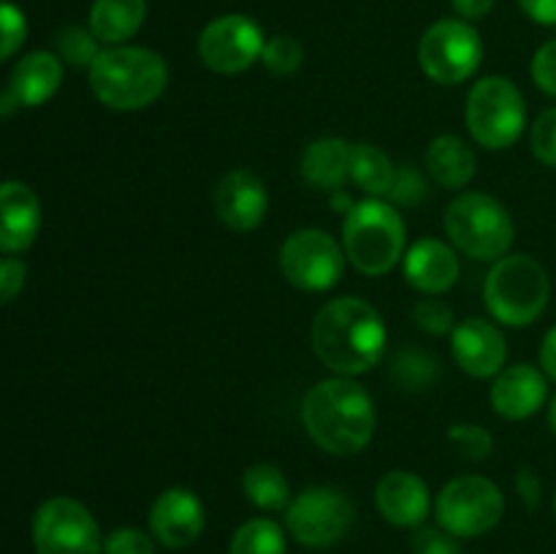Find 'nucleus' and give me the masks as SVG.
<instances>
[{
	"label": "nucleus",
	"mask_w": 556,
	"mask_h": 554,
	"mask_svg": "<svg viewBox=\"0 0 556 554\" xmlns=\"http://www.w3.org/2000/svg\"><path fill=\"white\" fill-rule=\"evenodd\" d=\"M228 554H286V532L277 521L248 519L231 538Z\"/></svg>",
	"instance_id": "27"
},
{
	"label": "nucleus",
	"mask_w": 556,
	"mask_h": 554,
	"mask_svg": "<svg viewBox=\"0 0 556 554\" xmlns=\"http://www.w3.org/2000/svg\"><path fill=\"white\" fill-rule=\"evenodd\" d=\"M413 554H462L459 543L443 527H416L413 532Z\"/></svg>",
	"instance_id": "36"
},
{
	"label": "nucleus",
	"mask_w": 556,
	"mask_h": 554,
	"mask_svg": "<svg viewBox=\"0 0 556 554\" xmlns=\"http://www.w3.org/2000/svg\"><path fill=\"white\" fill-rule=\"evenodd\" d=\"M36 554H101L103 538L96 516L74 498H49L33 516Z\"/></svg>",
	"instance_id": "10"
},
{
	"label": "nucleus",
	"mask_w": 556,
	"mask_h": 554,
	"mask_svg": "<svg viewBox=\"0 0 556 554\" xmlns=\"http://www.w3.org/2000/svg\"><path fill=\"white\" fill-rule=\"evenodd\" d=\"M465 123L476 144L510 150L527 125V103L508 76H483L467 92Z\"/></svg>",
	"instance_id": "7"
},
{
	"label": "nucleus",
	"mask_w": 556,
	"mask_h": 554,
	"mask_svg": "<svg viewBox=\"0 0 556 554\" xmlns=\"http://www.w3.org/2000/svg\"><path fill=\"white\" fill-rule=\"evenodd\" d=\"M483 60L481 33L467 20H440L424 30L418 43V63L424 74L443 87L470 79Z\"/></svg>",
	"instance_id": "9"
},
{
	"label": "nucleus",
	"mask_w": 556,
	"mask_h": 554,
	"mask_svg": "<svg viewBox=\"0 0 556 554\" xmlns=\"http://www.w3.org/2000/svg\"><path fill=\"white\" fill-rule=\"evenodd\" d=\"M215 212L226 228L237 234L255 231L269 212V193L258 174L250 168H233L223 174L215 188Z\"/></svg>",
	"instance_id": "14"
},
{
	"label": "nucleus",
	"mask_w": 556,
	"mask_h": 554,
	"mask_svg": "<svg viewBox=\"0 0 556 554\" xmlns=\"http://www.w3.org/2000/svg\"><path fill=\"white\" fill-rule=\"evenodd\" d=\"M548 427H552V432L556 435V394L552 396V402H548Z\"/></svg>",
	"instance_id": "45"
},
{
	"label": "nucleus",
	"mask_w": 556,
	"mask_h": 554,
	"mask_svg": "<svg viewBox=\"0 0 556 554\" xmlns=\"http://www.w3.org/2000/svg\"><path fill=\"white\" fill-rule=\"evenodd\" d=\"M204 505L190 489H163L150 505V532L166 549H185L204 532Z\"/></svg>",
	"instance_id": "15"
},
{
	"label": "nucleus",
	"mask_w": 556,
	"mask_h": 554,
	"mask_svg": "<svg viewBox=\"0 0 556 554\" xmlns=\"http://www.w3.org/2000/svg\"><path fill=\"white\" fill-rule=\"evenodd\" d=\"M20 112V103L14 101L9 90H0V117H11V114Z\"/></svg>",
	"instance_id": "44"
},
{
	"label": "nucleus",
	"mask_w": 556,
	"mask_h": 554,
	"mask_svg": "<svg viewBox=\"0 0 556 554\" xmlns=\"http://www.w3.org/2000/svg\"><path fill=\"white\" fill-rule=\"evenodd\" d=\"M424 193H427V185H424L421 174H418L416 168H407V166L396 168L394 188H391L389 193V199L394 201V204L413 206L424 199Z\"/></svg>",
	"instance_id": "38"
},
{
	"label": "nucleus",
	"mask_w": 556,
	"mask_h": 554,
	"mask_svg": "<svg viewBox=\"0 0 556 554\" xmlns=\"http://www.w3.org/2000/svg\"><path fill=\"white\" fill-rule=\"evenodd\" d=\"M103 554H155V543L139 527H117L103 541Z\"/></svg>",
	"instance_id": "35"
},
{
	"label": "nucleus",
	"mask_w": 556,
	"mask_h": 554,
	"mask_svg": "<svg viewBox=\"0 0 556 554\" xmlns=\"http://www.w3.org/2000/svg\"><path fill=\"white\" fill-rule=\"evenodd\" d=\"M98 38L92 36L90 27L68 25L58 33V58L65 60L68 65H76V68H90L92 60L101 54V47H98Z\"/></svg>",
	"instance_id": "29"
},
{
	"label": "nucleus",
	"mask_w": 556,
	"mask_h": 554,
	"mask_svg": "<svg viewBox=\"0 0 556 554\" xmlns=\"http://www.w3.org/2000/svg\"><path fill=\"white\" fill-rule=\"evenodd\" d=\"M90 90L114 112H139L166 92L168 65L155 49L119 47L101 49L90 68Z\"/></svg>",
	"instance_id": "3"
},
{
	"label": "nucleus",
	"mask_w": 556,
	"mask_h": 554,
	"mask_svg": "<svg viewBox=\"0 0 556 554\" xmlns=\"http://www.w3.org/2000/svg\"><path fill=\"white\" fill-rule=\"evenodd\" d=\"M541 369L546 373V378H552L556 383V326L546 331L541 345Z\"/></svg>",
	"instance_id": "43"
},
{
	"label": "nucleus",
	"mask_w": 556,
	"mask_h": 554,
	"mask_svg": "<svg viewBox=\"0 0 556 554\" xmlns=\"http://www.w3.org/2000/svg\"><path fill=\"white\" fill-rule=\"evenodd\" d=\"M448 440L459 449V454L465 459H486L494 449V438L486 427L481 424H454L448 429Z\"/></svg>",
	"instance_id": "32"
},
{
	"label": "nucleus",
	"mask_w": 556,
	"mask_h": 554,
	"mask_svg": "<svg viewBox=\"0 0 556 554\" xmlns=\"http://www.w3.org/2000/svg\"><path fill=\"white\" fill-rule=\"evenodd\" d=\"M27 38V20L20 5L0 0V63L14 58Z\"/></svg>",
	"instance_id": "31"
},
{
	"label": "nucleus",
	"mask_w": 556,
	"mask_h": 554,
	"mask_svg": "<svg viewBox=\"0 0 556 554\" xmlns=\"http://www.w3.org/2000/svg\"><path fill=\"white\" fill-rule=\"evenodd\" d=\"M299 172L313 188L329 193L342 190V185L351 179V144L337 136L309 141L299 158Z\"/></svg>",
	"instance_id": "22"
},
{
	"label": "nucleus",
	"mask_w": 556,
	"mask_h": 554,
	"mask_svg": "<svg viewBox=\"0 0 556 554\" xmlns=\"http://www.w3.org/2000/svg\"><path fill=\"white\" fill-rule=\"evenodd\" d=\"M351 179L367 196H389L394 188L396 168L391 158L375 144H351Z\"/></svg>",
	"instance_id": "25"
},
{
	"label": "nucleus",
	"mask_w": 556,
	"mask_h": 554,
	"mask_svg": "<svg viewBox=\"0 0 556 554\" xmlns=\"http://www.w3.org/2000/svg\"><path fill=\"white\" fill-rule=\"evenodd\" d=\"M451 353L456 364L472 378H494L505 367L508 342L505 335L486 318H465L451 331Z\"/></svg>",
	"instance_id": "16"
},
{
	"label": "nucleus",
	"mask_w": 556,
	"mask_h": 554,
	"mask_svg": "<svg viewBox=\"0 0 556 554\" xmlns=\"http://www.w3.org/2000/svg\"><path fill=\"white\" fill-rule=\"evenodd\" d=\"M413 320H416V326L421 331H427V335H451L454 331V310H451V304H445L443 299H421V302L413 307Z\"/></svg>",
	"instance_id": "34"
},
{
	"label": "nucleus",
	"mask_w": 556,
	"mask_h": 554,
	"mask_svg": "<svg viewBox=\"0 0 556 554\" xmlns=\"http://www.w3.org/2000/svg\"><path fill=\"white\" fill-rule=\"evenodd\" d=\"M147 20V0H96L90 5V30L106 47L128 43Z\"/></svg>",
	"instance_id": "24"
},
{
	"label": "nucleus",
	"mask_w": 556,
	"mask_h": 554,
	"mask_svg": "<svg viewBox=\"0 0 556 554\" xmlns=\"http://www.w3.org/2000/svg\"><path fill=\"white\" fill-rule=\"evenodd\" d=\"M516 489H519L527 508H535V505L541 503V478H538L535 470H530V467H525V470L516 476Z\"/></svg>",
	"instance_id": "41"
},
{
	"label": "nucleus",
	"mask_w": 556,
	"mask_h": 554,
	"mask_svg": "<svg viewBox=\"0 0 556 554\" xmlns=\"http://www.w3.org/2000/svg\"><path fill=\"white\" fill-rule=\"evenodd\" d=\"M548 396V378L535 364H510L494 375L489 402L494 413L508 421H525L535 416Z\"/></svg>",
	"instance_id": "17"
},
{
	"label": "nucleus",
	"mask_w": 556,
	"mask_h": 554,
	"mask_svg": "<svg viewBox=\"0 0 556 554\" xmlns=\"http://www.w3.org/2000/svg\"><path fill=\"white\" fill-rule=\"evenodd\" d=\"M264 27L248 14H223L199 36V58L210 71L233 76L255 65L264 52Z\"/></svg>",
	"instance_id": "13"
},
{
	"label": "nucleus",
	"mask_w": 556,
	"mask_h": 554,
	"mask_svg": "<svg viewBox=\"0 0 556 554\" xmlns=\"http://www.w3.org/2000/svg\"><path fill=\"white\" fill-rule=\"evenodd\" d=\"M391 378L402 386V389H427L434 380L440 378L438 358H432L429 353L410 348V351H400L391 362Z\"/></svg>",
	"instance_id": "28"
},
{
	"label": "nucleus",
	"mask_w": 556,
	"mask_h": 554,
	"mask_svg": "<svg viewBox=\"0 0 556 554\" xmlns=\"http://www.w3.org/2000/svg\"><path fill=\"white\" fill-rule=\"evenodd\" d=\"M519 5L538 25H556V0H519Z\"/></svg>",
	"instance_id": "40"
},
{
	"label": "nucleus",
	"mask_w": 556,
	"mask_h": 554,
	"mask_svg": "<svg viewBox=\"0 0 556 554\" xmlns=\"http://www.w3.org/2000/svg\"><path fill=\"white\" fill-rule=\"evenodd\" d=\"M445 234L462 255L476 261H497L510 253L516 226L503 201L478 190H465L445 206Z\"/></svg>",
	"instance_id": "6"
},
{
	"label": "nucleus",
	"mask_w": 556,
	"mask_h": 554,
	"mask_svg": "<svg viewBox=\"0 0 556 554\" xmlns=\"http://www.w3.org/2000/svg\"><path fill=\"white\" fill-rule=\"evenodd\" d=\"M554 516H556V494H554Z\"/></svg>",
	"instance_id": "46"
},
{
	"label": "nucleus",
	"mask_w": 556,
	"mask_h": 554,
	"mask_svg": "<svg viewBox=\"0 0 556 554\" xmlns=\"http://www.w3.org/2000/svg\"><path fill=\"white\" fill-rule=\"evenodd\" d=\"M405 280L427 297H440L451 291L459 280V255L456 248L445 244L443 239L424 237L405 250Z\"/></svg>",
	"instance_id": "19"
},
{
	"label": "nucleus",
	"mask_w": 556,
	"mask_h": 554,
	"mask_svg": "<svg viewBox=\"0 0 556 554\" xmlns=\"http://www.w3.org/2000/svg\"><path fill=\"white\" fill-rule=\"evenodd\" d=\"M244 498L261 511H286L291 505V483H288L286 473L280 467L269 465V462H258L250 465L242 476Z\"/></svg>",
	"instance_id": "26"
},
{
	"label": "nucleus",
	"mask_w": 556,
	"mask_h": 554,
	"mask_svg": "<svg viewBox=\"0 0 556 554\" xmlns=\"http://www.w3.org/2000/svg\"><path fill=\"white\" fill-rule=\"evenodd\" d=\"M552 280L546 266L527 253L497 259L483 282V302L494 320L505 326H530L546 313Z\"/></svg>",
	"instance_id": "5"
},
{
	"label": "nucleus",
	"mask_w": 556,
	"mask_h": 554,
	"mask_svg": "<svg viewBox=\"0 0 556 554\" xmlns=\"http://www.w3.org/2000/svg\"><path fill=\"white\" fill-rule=\"evenodd\" d=\"M41 228V201L20 179L0 182V253H25Z\"/></svg>",
	"instance_id": "18"
},
{
	"label": "nucleus",
	"mask_w": 556,
	"mask_h": 554,
	"mask_svg": "<svg viewBox=\"0 0 556 554\" xmlns=\"http://www.w3.org/2000/svg\"><path fill=\"white\" fill-rule=\"evenodd\" d=\"M405 221L400 210L383 199L356 201L342 221V248L345 259L362 275L380 277L405 259Z\"/></svg>",
	"instance_id": "4"
},
{
	"label": "nucleus",
	"mask_w": 556,
	"mask_h": 554,
	"mask_svg": "<svg viewBox=\"0 0 556 554\" xmlns=\"http://www.w3.org/2000/svg\"><path fill=\"white\" fill-rule=\"evenodd\" d=\"M280 269L293 288L309 293L329 291L345 269V248L324 228H299L282 242Z\"/></svg>",
	"instance_id": "11"
},
{
	"label": "nucleus",
	"mask_w": 556,
	"mask_h": 554,
	"mask_svg": "<svg viewBox=\"0 0 556 554\" xmlns=\"http://www.w3.org/2000/svg\"><path fill=\"white\" fill-rule=\"evenodd\" d=\"M462 20H483L497 5V0H451Z\"/></svg>",
	"instance_id": "42"
},
{
	"label": "nucleus",
	"mask_w": 556,
	"mask_h": 554,
	"mask_svg": "<svg viewBox=\"0 0 556 554\" xmlns=\"http://www.w3.org/2000/svg\"><path fill=\"white\" fill-rule=\"evenodd\" d=\"M530 147L532 155H535L543 166L556 168V106L543 109L535 117L530 130Z\"/></svg>",
	"instance_id": "33"
},
{
	"label": "nucleus",
	"mask_w": 556,
	"mask_h": 554,
	"mask_svg": "<svg viewBox=\"0 0 556 554\" xmlns=\"http://www.w3.org/2000/svg\"><path fill=\"white\" fill-rule=\"evenodd\" d=\"M261 63L271 76H293L304 63V47L293 36L266 38Z\"/></svg>",
	"instance_id": "30"
},
{
	"label": "nucleus",
	"mask_w": 556,
	"mask_h": 554,
	"mask_svg": "<svg viewBox=\"0 0 556 554\" xmlns=\"http://www.w3.org/2000/svg\"><path fill=\"white\" fill-rule=\"evenodd\" d=\"M60 85H63V60L58 54L36 49L11 68L5 90L14 96L20 109H33L43 106L60 90Z\"/></svg>",
	"instance_id": "21"
},
{
	"label": "nucleus",
	"mask_w": 556,
	"mask_h": 554,
	"mask_svg": "<svg viewBox=\"0 0 556 554\" xmlns=\"http://www.w3.org/2000/svg\"><path fill=\"white\" fill-rule=\"evenodd\" d=\"M424 168L440 188L459 190L470 185L478 172V158L472 147L462 136L443 134L429 141L427 155H424Z\"/></svg>",
	"instance_id": "23"
},
{
	"label": "nucleus",
	"mask_w": 556,
	"mask_h": 554,
	"mask_svg": "<svg viewBox=\"0 0 556 554\" xmlns=\"http://www.w3.org/2000/svg\"><path fill=\"white\" fill-rule=\"evenodd\" d=\"M27 280V266L25 261L14 259V255H5L0 259V304L14 302L22 293Z\"/></svg>",
	"instance_id": "39"
},
{
	"label": "nucleus",
	"mask_w": 556,
	"mask_h": 554,
	"mask_svg": "<svg viewBox=\"0 0 556 554\" xmlns=\"http://www.w3.org/2000/svg\"><path fill=\"white\" fill-rule=\"evenodd\" d=\"M356 511L345 492L334 487H309L286 508V527L293 541L309 549L334 546L351 530Z\"/></svg>",
	"instance_id": "12"
},
{
	"label": "nucleus",
	"mask_w": 556,
	"mask_h": 554,
	"mask_svg": "<svg viewBox=\"0 0 556 554\" xmlns=\"http://www.w3.org/2000/svg\"><path fill=\"white\" fill-rule=\"evenodd\" d=\"M530 71H532V81H535L546 96L556 98V38L538 49L535 58H532Z\"/></svg>",
	"instance_id": "37"
},
{
	"label": "nucleus",
	"mask_w": 556,
	"mask_h": 554,
	"mask_svg": "<svg viewBox=\"0 0 556 554\" xmlns=\"http://www.w3.org/2000/svg\"><path fill=\"white\" fill-rule=\"evenodd\" d=\"M313 351L331 373H369L386 356L389 331L383 315L358 297H340L326 302L313 320Z\"/></svg>",
	"instance_id": "1"
},
{
	"label": "nucleus",
	"mask_w": 556,
	"mask_h": 554,
	"mask_svg": "<svg viewBox=\"0 0 556 554\" xmlns=\"http://www.w3.org/2000/svg\"><path fill=\"white\" fill-rule=\"evenodd\" d=\"M503 492L483 476L451 478L434 500L438 525L454 538L486 536L503 521Z\"/></svg>",
	"instance_id": "8"
},
{
	"label": "nucleus",
	"mask_w": 556,
	"mask_h": 554,
	"mask_svg": "<svg viewBox=\"0 0 556 554\" xmlns=\"http://www.w3.org/2000/svg\"><path fill=\"white\" fill-rule=\"evenodd\" d=\"M375 505L394 527H421L432 508V494L418 473L391 470L375 487Z\"/></svg>",
	"instance_id": "20"
},
{
	"label": "nucleus",
	"mask_w": 556,
	"mask_h": 554,
	"mask_svg": "<svg viewBox=\"0 0 556 554\" xmlns=\"http://www.w3.org/2000/svg\"><path fill=\"white\" fill-rule=\"evenodd\" d=\"M302 424L318 449L334 456H353L372 440L378 413L372 394L362 383L337 375L304 394Z\"/></svg>",
	"instance_id": "2"
}]
</instances>
